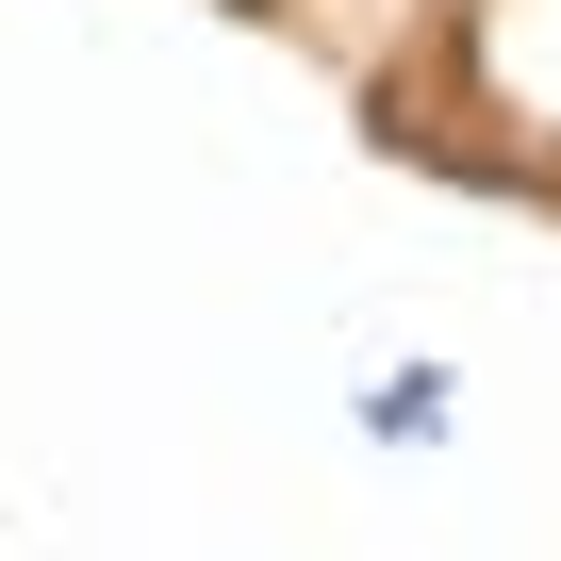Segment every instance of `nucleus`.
Masks as SVG:
<instances>
[{"instance_id": "f257e3e1", "label": "nucleus", "mask_w": 561, "mask_h": 561, "mask_svg": "<svg viewBox=\"0 0 561 561\" xmlns=\"http://www.w3.org/2000/svg\"><path fill=\"white\" fill-rule=\"evenodd\" d=\"M347 430H364V446H413V462H430V446L462 430V380H446V364H380V380L347 397Z\"/></svg>"}]
</instances>
